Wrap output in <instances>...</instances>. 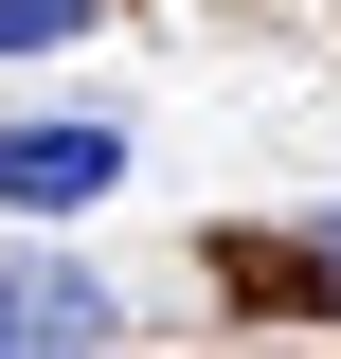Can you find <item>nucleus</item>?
<instances>
[{"instance_id":"f257e3e1","label":"nucleus","mask_w":341,"mask_h":359,"mask_svg":"<svg viewBox=\"0 0 341 359\" xmlns=\"http://www.w3.org/2000/svg\"><path fill=\"white\" fill-rule=\"evenodd\" d=\"M126 180V126L108 108H36V126H0V216H90Z\"/></svg>"},{"instance_id":"f03ea898","label":"nucleus","mask_w":341,"mask_h":359,"mask_svg":"<svg viewBox=\"0 0 341 359\" xmlns=\"http://www.w3.org/2000/svg\"><path fill=\"white\" fill-rule=\"evenodd\" d=\"M90 341H126V306L72 252H0V359H90Z\"/></svg>"},{"instance_id":"7ed1b4c3","label":"nucleus","mask_w":341,"mask_h":359,"mask_svg":"<svg viewBox=\"0 0 341 359\" xmlns=\"http://www.w3.org/2000/svg\"><path fill=\"white\" fill-rule=\"evenodd\" d=\"M108 0H0V54H54V36H90Z\"/></svg>"},{"instance_id":"20e7f679","label":"nucleus","mask_w":341,"mask_h":359,"mask_svg":"<svg viewBox=\"0 0 341 359\" xmlns=\"http://www.w3.org/2000/svg\"><path fill=\"white\" fill-rule=\"evenodd\" d=\"M323 252H341V216H323Z\"/></svg>"}]
</instances>
